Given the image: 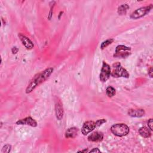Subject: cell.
Masks as SVG:
<instances>
[{
	"mask_svg": "<svg viewBox=\"0 0 153 153\" xmlns=\"http://www.w3.org/2000/svg\"><path fill=\"white\" fill-rule=\"evenodd\" d=\"M111 132L116 136L123 137L128 134L130 128L124 123H119L112 125L110 128Z\"/></svg>",
	"mask_w": 153,
	"mask_h": 153,
	"instance_id": "obj_2",
	"label": "cell"
},
{
	"mask_svg": "<svg viewBox=\"0 0 153 153\" xmlns=\"http://www.w3.org/2000/svg\"><path fill=\"white\" fill-rule=\"evenodd\" d=\"M151 130H149V128L146 127H142L140 128L138 130L139 134L144 138H148L150 137L151 136Z\"/></svg>",
	"mask_w": 153,
	"mask_h": 153,
	"instance_id": "obj_14",
	"label": "cell"
},
{
	"mask_svg": "<svg viewBox=\"0 0 153 153\" xmlns=\"http://www.w3.org/2000/svg\"><path fill=\"white\" fill-rule=\"evenodd\" d=\"M78 129L76 127H71L67 129L65 136L66 138H74L78 134Z\"/></svg>",
	"mask_w": 153,
	"mask_h": 153,
	"instance_id": "obj_13",
	"label": "cell"
},
{
	"mask_svg": "<svg viewBox=\"0 0 153 153\" xmlns=\"http://www.w3.org/2000/svg\"><path fill=\"white\" fill-rule=\"evenodd\" d=\"M153 124V121L152 118H150L148 121V128L152 131V124Z\"/></svg>",
	"mask_w": 153,
	"mask_h": 153,
	"instance_id": "obj_20",
	"label": "cell"
},
{
	"mask_svg": "<svg viewBox=\"0 0 153 153\" xmlns=\"http://www.w3.org/2000/svg\"><path fill=\"white\" fill-rule=\"evenodd\" d=\"M106 122V120L105 119H99V120H97V121L95 122L96 127H99V126H101L102 124L105 123Z\"/></svg>",
	"mask_w": 153,
	"mask_h": 153,
	"instance_id": "obj_19",
	"label": "cell"
},
{
	"mask_svg": "<svg viewBox=\"0 0 153 153\" xmlns=\"http://www.w3.org/2000/svg\"><path fill=\"white\" fill-rule=\"evenodd\" d=\"M53 72V68H48L43 71L42 72H41V73L35 75L28 84L26 88V93L29 94L31 93L38 86H39L46 79H47L49 78V76L51 75Z\"/></svg>",
	"mask_w": 153,
	"mask_h": 153,
	"instance_id": "obj_1",
	"label": "cell"
},
{
	"mask_svg": "<svg viewBox=\"0 0 153 153\" xmlns=\"http://www.w3.org/2000/svg\"><path fill=\"white\" fill-rule=\"evenodd\" d=\"M145 114V111L143 109H131L128 111V115L132 117L140 118L144 116Z\"/></svg>",
	"mask_w": 153,
	"mask_h": 153,
	"instance_id": "obj_11",
	"label": "cell"
},
{
	"mask_svg": "<svg viewBox=\"0 0 153 153\" xmlns=\"http://www.w3.org/2000/svg\"><path fill=\"white\" fill-rule=\"evenodd\" d=\"M111 76V70L110 66L105 62H103L102 69L99 75V79L100 81L106 82Z\"/></svg>",
	"mask_w": 153,
	"mask_h": 153,
	"instance_id": "obj_6",
	"label": "cell"
},
{
	"mask_svg": "<svg viewBox=\"0 0 153 153\" xmlns=\"http://www.w3.org/2000/svg\"><path fill=\"white\" fill-rule=\"evenodd\" d=\"M11 51H12V53H13V54H16V53H17V51H18V48H17V47H13V48H12V50H11Z\"/></svg>",
	"mask_w": 153,
	"mask_h": 153,
	"instance_id": "obj_23",
	"label": "cell"
},
{
	"mask_svg": "<svg viewBox=\"0 0 153 153\" xmlns=\"http://www.w3.org/2000/svg\"><path fill=\"white\" fill-rule=\"evenodd\" d=\"M131 48L123 45H120L117 46L114 54V57L117 58H126L131 54Z\"/></svg>",
	"mask_w": 153,
	"mask_h": 153,
	"instance_id": "obj_4",
	"label": "cell"
},
{
	"mask_svg": "<svg viewBox=\"0 0 153 153\" xmlns=\"http://www.w3.org/2000/svg\"><path fill=\"white\" fill-rule=\"evenodd\" d=\"M129 6L128 5V4H122L121 5H120V7H118V14L119 15H125L127 10L129 8Z\"/></svg>",
	"mask_w": 153,
	"mask_h": 153,
	"instance_id": "obj_15",
	"label": "cell"
},
{
	"mask_svg": "<svg viewBox=\"0 0 153 153\" xmlns=\"http://www.w3.org/2000/svg\"><path fill=\"white\" fill-rule=\"evenodd\" d=\"M18 36L20 40V41L22 42L23 45H24L26 49L27 50H32L33 47V43L32 42V41L27 38V36H26L25 35L22 34V33H19L18 34Z\"/></svg>",
	"mask_w": 153,
	"mask_h": 153,
	"instance_id": "obj_9",
	"label": "cell"
},
{
	"mask_svg": "<svg viewBox=\"0 0 153 153\" xmlns=\"http://www.w3.org/2000/svg\"><path fill=\"white\" fill-rule=\"evenodd\" d=\"M113 70L111 72V76L114 78H128L130 75L127 71L124 69L120 63L117 62L112 65Z\"/></svg>",
	"mask_w": 153,
	"mask_h": 153,
	"instance_id": "obj_3",
	"label": "cell"
},
{
	"mask_svg": "<svg viewBox=\"0 0 153 153\" xmlns=\"http://www.w3.org/2000/svg\"><path fill=\"white\" fill-rule=\"evenodd\" d=\"M11 146L9 144H6L2 148V150H1V152H10V151H11Z\"/></svg>",
	"mask_w": 153,
	"mask_h": 153,
	"instance_id": "obj_18",
	"label": "cell"
},
{
	"mask_svg": "<svg viewBox=\"0 0 153 153\" xmlns=\"http://www.w3.org/2000/svg\"><path fill=\"white\" fill-rule=\"evenodd\" d=\"M103 134L100 131H94L88 136V140L90 142H100L103 140Z\"/></svg>",
	"mask_w": 153,
	"mask_h": 153,
	"instance_id": "obj_10",
	"label": "cell"
},
{
	"mask_svg": "<svg viewBox=\"0 0 153 153\" xmlns=\"http://www.w3.org/2000/svg\"><path fill=\"white\" fill-rule=\"evenodd\" d=\"M55 112L57 120H61L63 116V108L62 104L60 101L57 102L55 105Z\"/></svg>",
	"mask_w": 153,
	"mask_h": 153,
	"instance_id": "obj_12",
	"label": "cell"
},
{
	"mask_svg": "<svg viewBox=\"0 0 153 153\" xmlns=\"http://www.w3.org/2000/svg\"><path fill=\"white\" fill-rule=\"evenodd\" d=\"M16 124L17 125H27L33 127H35L37 126V122L32 118L31 117H27L23 119L19 120L16 122Z\"/></svg>",
	"mask_w": 153,
	"mask_h": 153,
	"instance_id": "obj_8",
	"label": "cell"
},
{
	"mask_svg": "<svg viewBox=\"0 0 153 153\" xmlns=\"http://www.w3.org/2000/svg\"><path fill=\"white\" fill-rule=\"evenodd\" d=\"M114 39H112V38H109V39H108L105 41H104L103 42H102V44H100V49L101 50H103L105 49L106 47H107L108 45H109L110 44H111L113 42H114Z\"/></svg>",
	"mask_w": 153,
	"mask_h": 153,
	"instance_id": "obj_17",
	"label": "cell"
},
{
	"mask_svg": "<svg viewBox=\"0 0 153 153\" xmlns=\"http://www.w3.org/2000/svg\"><path fill=\"white\" fill-rule=\"evenodd\" d=\"M96 127V126L95 122L93 121H87L83 124L81 132L84 136H85L91 131H92Z\"/></svg>",
	"mask_w": 153,
	"mask_h": 153,
	"instance_id": "obj_7",
	"label": "cell"
},
{
	"mask_svg": "<svg viewBox=\"0 0 153 153\" xmlns=\"http://www.w3.org/2000/svg\"><path fill=\"white\" fill-rule=\"evenodd\" d=\"M89 152H100V151L98 148H93V149L90 150L89 151Z\"/></svg>",
	"mask_w": 153,
	"mask_h": 153,
	"instance_id": "obj_21",
	"label": "cell"
},
{
	"mask_svg": "<svg viewBox=\"0 0 153 153\" xmlns=\"http://www.w3.org/2000/svg\"><path fill=\"white\" fill-rule=\"evenodd\" d=\"M106 94L109 97H112L116 94V90L113 87L109 86L106 89Z\"/></svg>",
	"mask_w": 153,
	"mask_h": 153,
	"instance_id": "obj_16",
	"label": "cell"
},
{
	"mask_svg": "<svg viewBox=\"0 0 153 153\" xmlns=\"http://www.w3.org/2000/svg\"><path fill=\"white\" fill-rule=\"evenodd\" d=\"M152 8V5L150 4L148 6L140 7L135 11H134L130 15V18L132 19H140L149 13V12Z\"/></svg>",
	"mask_w": 153,
	"mask_h": 153,
	"instance_id": "obj_5",
	"label": "cell"
},
{
	"mask_svg": "<svg viewBox=\"0 0 153 153\" xmlns=\"http://www.w3.org/2000/svg\"><path fill=\"white\" fill-rule=\"evenodd\" d=\"M148 75L150 76L151 78L152 77V67H151L149 68V69L148 70Z\"/></svg>",
	"mask_w": 153,
	"mask_h": 153,
	"instance_id": "obj_22",
	"label": "cell"
},
{
	"mask_svg": "<svg viewBox=\"0 0 153 153\" xmlns=\"http://www.w3.org/2000/svg\"><path fill=\"white\" fill-rule=\"evenodd\" d=\"M79 152H88V151L87 150V149H85V150H82V151H79Z\"/></svg>",
	"mask_w": 153,
	"mask_h": 153,
	"instance_id": "obj_24",
	"label": "cell"
}]
</instances>
